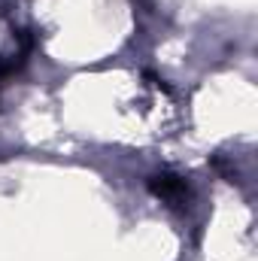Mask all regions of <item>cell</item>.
Listing matches in <instances>:
<instances>
[{
	"label": "cell",
	"mask_w": 258,
	"mask_h": 261,
	"mask_svg": "<svg viewBox=\"0 0 258 261\" xmlns=\"http://www.w3.org/2000/svg\"><path fill=\"white\" fill-rule=\"evenodd\" d=\"M149 192L155 197H161L164 203H170V206H179V210L189 206V200H192V192H189L186 179L176 176V173H155L149 179Z\"/></svg>",
	"instance_id": "6da1fadb"
}]
</instances>
